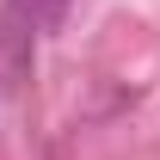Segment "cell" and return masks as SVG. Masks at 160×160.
<instances>
[{
	"label": "cell",
	"instance_id": "1",
	"mask_svg": "<svg viewBox=\"0 0 160 160\" xmlns=\"http://www.w3.org/2000/svg\"><path fill=\"white\" fill-rule=\"evenodd\" d=\"M37 74V25L25 6H0V99H19Z\"/></svg>",
	"mask_w": 160,
	"mask_h": 160
},
{
	"label": "cell",
	"instance_id": "2",
	"mask_svg": "<svg viewBox=\"0 0 160 160\" xmlns=\"http://www.w3.org/2000/svg\"><path fill=\"white\" fill-rule=\"evenodd\" d=\"M12 6H25L37 31H62V25H68V12H74V0H12Z\"/></svg>",
	"mask_w": 160,
	"mask_h": 160
}]
</instances>
